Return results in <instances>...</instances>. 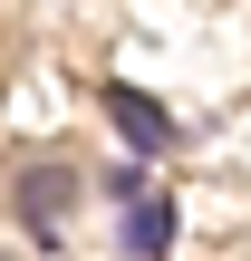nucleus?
I'll return each mask as SVG.
<instances>
[{"instance_id":"nucleus-2","label":"nucleus","mask_w":251,"mask_h":261,"mask_svg":"<svg viewBox=\"0 0 251 261\" xmlns=\"http://www.w3.org/2000/svg\"><path fill=\"white\" fill-rule=\"evenodd\" d=\"M116 194H126V252H135V261H164V252H174V203H164L155 184H135V174H126Z\"/></svg>"},{"instance_id":"nucleus-1","label":"nucleus","mask_w":251,"mask_h":261,"mask_svg":"<svg viewBox=\"0 0 251 261\" xmlns=\"http://www.w3.org/2000/svg\"><path fill=\"white\" fill-rule=\"evenodd\" d=\"M10 203H19V223H29L39 242H68V203H77V165H58V155H48V165H29Z\"/></svg>"},{"instance_id":"nucleus-3","label":"nucleus","mask_w":251,"mask_h":261,"mask_svg":"<svg viewBox=\"0 0 251 261\" xmlns=\"http://www.w3.org/2000/svg\"><path fill=\"white\" fill-rule=\"evenodd\" d=\"M106 107H116V126H126V145H145V155H164V145H174V126H164V107H155L145 87H106Z\"/></svg>"}]
</instances>
